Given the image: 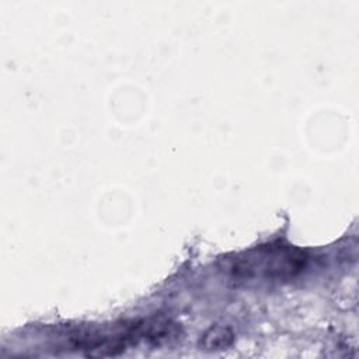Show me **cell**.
<instances>
[{
	"instance_id": "obj_2",
	"label": "cell",
	"mask_w": 359,
	"mask_h": 359,
	"mask_svg": "<svg viewBox=\"0 0 359 359\" xmlns=\"http://www.w3.org/2000/svg\"><path fill=\"white\" fill-rule=\"evenodd\" d=\"M234 332L226 325H213L205 331L201 338V349L203 351H223L233 345Z\"/></svg>"
},
{
	"instance_id": "obj_1",
	"label": "cell",
	"mask_w": 359,
	"mask_h": 359,
	"mask_svg": "<svg viewBox=\"0 0 359 359\" xmlns=\"http://www.w3.org/2000/svg\"><path fill=\"white\" fill-rule=\"evenodd\" d=\"M306 261L304 252L293 247L262 248L238 257L231 266V273L237 279H248L255 275L287 279L302 272Z\"/></svg>"
}]
</instances>
